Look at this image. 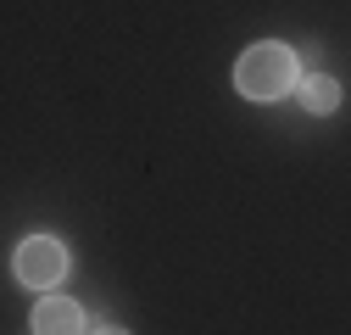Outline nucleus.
I'll list each match as a JSON object with an SVG mask.
<instances>
[{"mask_svg":"<svg viewBox=\"0 0 351 335\" xmlns=\"http://www.w3.org/2000/svg\"><path fill=\"white\" fill-rule=\"evenodd\" d=\"M234 84H240V95L251 101H279L290 84H295V56L285 45H251L234 67Z\"/></svg>","mask_w":351,"mask_h":335,"instance_id":"nucleus-1","label":"nucleus"},{"mask_svg":"<svg viewBox=\"0 0 351 335\" xmlns=\"http://www.w3.org/2000/svg\"><path fill=\"white\" fill-rule=\"evenodd\" d=\"M62 274H67V251H62V240H51V235H28V240L17 246V279H23V285L51 290Z\"/></svg>","mask_w":351,"mask_h":335,"instance_id":"nucleus-2","label":"nucleus"},{"mask_svg":"<svg viewBox=\"0 0 351 335\" xmlns=\"http://www.w3.org/2000/svg\"><path fill=\"white\" fill-rule=\"evenodd\" d=\"M34 335H84V308L67 297H51L34 308Z\"/></svg>","mask_w":351,"mask_h":335,"instance_id":"nucleus-3","label":"nucleus"},{"mask_svg":"<svg viewBox=\"0 0 351 335\" xmlns=\"http://www.w3.org/2000/svg\"><path fill=\"white\" fill-rule=\"evenodd\" d=\"M301 106H306V112H318V117H324V112H335V106H340V84H335V78H324V73L301 78Z\"/></svg>","mask_w":351,"mask_h":335,"instance_id":"nucleus-4","label":"nucleus"},{"mask_svg":"<svg viewBox=\"0 0 351 335\" xmlns=\"http://www.w3.org/2000/svg\"><path fill=\"white\" fill-rule=\"evenodd\" d=\"M95 335H128V330H95Z\"/></svg>","mask_w":351,"mask_h":335,"instance_id":"nucleus-5","label":"nucleus"}]
</instances>
